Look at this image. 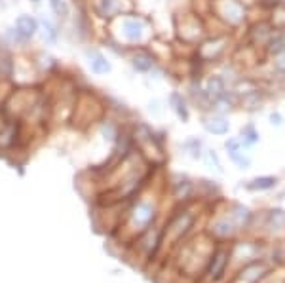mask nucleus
Returning a JSON list of instances; mask_svg holds the SVG:
<instances>
[{
    "instance_id": "423d86ee",
    "label": "nucleus",
    "mask_w": 285,
    "mask_h": 283,
    "mask_svg": "<svg viewBox=\"0 0 285 283\" xmlns=\"http://www.w3.org/2000/svg\"><path fill=\"white\" fill-rule=\"evenodd\" d=\"M205 127H207V131H211V133L224 135V133L228 131V122H226L224 118H221V116H215V118H209V120L205 122Z\"/></svg>"
},
{
    "instance_id": "0eeeda50",
    "label": "nucleus",
    "mask_w": 285,
    "mask_h": 283,
    "mask_svg": "<svg viewBox=\"0 0 285 283\" xmlns=\"http://www.w3.org/2000/svg\"><path fill=\"white\" fill-rule=\"evenodd\" d=\"M133 67H135L139 72H146L154 67V61H152V57H150L148 53L141 52L133 57Z\"/></svg>"
},
{
    "instance_id": "f8f14e48",
    "label": "nucleus",
    "mask_w": 285,
    "mask_h": 283,
    "mask_svg": "<svg viewBox=\"0 0 285 283\" xmlns=\"http://www.w3.org/2000/svg\"><path fill=\"white\" fill-rule=\"evenodd\" d=\"M50 6L54 8L55 14H63V12H65V6H63L61 0H50Z\"/></svg>"
},
{
    "instance_id": "f257e3e1",
    "label": "nucleus",
    "mask_w": 285,
    "mask_h": 283,
    "mask_svg": "<svg viewBox=\"0 0 285 283\" xmlns=\"http://www.w3.org/2000/svg\"><path fill=\"white\" fill-rule=\"evenodd\" d=\"M38 31V23L31 16H19L16 21V38L18 40H27Z\"/></svg>"
},
{
    "instance_id": "ddd939ff",
    "label": "nucleus",
    "mask_w": 285,
    "mask_h": 283,
    "mask_svg": "<svg viewBox=\"0 0 285 283\" xmlns=\"http://www.w3.org/2000/svg\"><path fill=\"white\" fill-rule=\"evenodd\" d=\"M270 122H272L274 125H282L284 124V118H282L280 112H274V114H270Z\"/></svg>"
},
{
    "instance_id": "f03ea898",
    "label": "nucleus",
    "mask_w": 285,
    "mask_h": 283,
    "mask_svg": "<svg viewBox=\"0 0 285 283\" xmlns=\"http://www.w3.org/2000/svg\"><path fill=\"white\" fill-rule=\"evenodd\" d=\"M142 23L139 19H125L124 21V36L129 42H137L142 38Z\"/></svg>"
},
{
    "instance_id": "9d476101",
    "label": "nucleus",
    "mask_w": 285,
    "mask_h": 283,
    "mask_svg": "<svg viewBox=\"0 0 285 283\" xmlns=\"http://www.w3.org/2000/svg\"><path fill=\"white\" fill-rule=\"evenodd\" d=\"M242 137H244V141H247V142H257L259 141V133L255 131V127H253V125H245V127L242 129Z\"/></svg>"
},
{
    "instance_id": "2eb2a0df",
    "label": "nucleus",
    "mask_w": 285,
    "mask_h": 283,
    "mask_svg": "<svg viewBox=\"0 0 285 283\" xmlns=\"http://www.w3.org/2000/svg\"><path fill=\"white\" fill-rule=\"evenodd\" d=\"M35 2H38V0H35Z\"/></svg>"
},
{
    "instance_id": "9b49d317",
    "label": "nucleus",
    "mask_w": 285,
    "mask_h": 283,
    "mask_svg": "<svg viewBox=\"0 0 285 283\" xmlns=\"http://www.w3.org/2000/svg\"><path fill=\"white\" fill-rule=\"evenodd\" d=\"M42 36H44L46 42H54L55 38H57V31H55V27L50 21H44V33H42Z\"/></svg>"
},
{
    "instance_id": "6e6552de",
    "label": "nucleus",
    "mask_w": 285,
    "mask_h": 283,
    "mask_svg": "<svg viewBox=\"0 0 285 283\" xmlns=\"http://www.w3.org/2000/svg\"><path fill=\"white\" fill-rule=\"evenodd\" d=\"M268 50H270V53H274V55H282V53H285V36H282V35L274 36V38L268 42Z\"/></svg>"
},
{
    "instance_id": "39448f33",
    "label": "nucleus",
    "mask_w": 285,
    "mask_h": 283,
    "mask_svg": "<svg viewBox=\"0 0 285 283\" xmlns=\"http://www.w3.org/2000/svg\"><path fill=\"white\" fill-rule=\"evenodd\" d=\"M169 103H171L173 110H175V114H177L181 120H188V108H186V103H184L183 95H179V93H171V95H169Z\"/></svg>"
},
{
    "instance_id": "4468645a",
    "label": "nucleus",
    "mask_w": 285,
    "mask_h": 283,
    "mask_svg": "<svg viewBox=\"0 0 285 283\" xmlns=\"http://www.w3.org/2000/svg\"><path fill=\"white\" fill-rule=\"evenodd\" d=\"M276 65H278V69H280V71L285 72V55H284V53H282V57H280V61H278Z\"/></svg>"
},
{
    "instance_id": "1a4fd4ad",
    "label": "nucleus",
    "mask_w": 285,
    "mask_h": 283,
    "mask_svg": "<svg viewBox=\"0 0 285 283\" xmlns=\"http://www.w3.org/2000/svg\"><path fill=\"white\" fill-rule=\"evenodd\" d=\"M274 184H276V179L263 177V179H255V181H253V184H251L249 188H272Z\"/></svg>"
},
{
    "instance_id": "20e7f679",
    "label": "nucleus",
    "mask_w": 285,
    "mask_h": 283,
    "mask_svg": "<svg viewBox=\"0 0 285 283\" xmlns=\"http://www.w3.org/2000/svg\"><path fill=\"white\" fill-rule=\"evenodd\" d=\"M120 10H122L120 0H99V4H97V12H99L103 18H112V16L118 14Z\"/></svg>"
},
{
    "instance_id": "7ed1b4c3",
    "label": "nucleus",
    "mask_w": 285,
    "mask_h": 283,
    "mask_svg": "<svg viewBox=\"0 0 285 283\" xmlns=\"http://www.w3.org/2000/svg\"><path fill=\"white\" fill-rule=\"evenodd\" d=\"M89 57V67L95 74H105L110 71V63L107 61V57L99 52H88Z\"/></svg>"
}]
</instances>
